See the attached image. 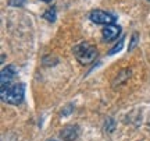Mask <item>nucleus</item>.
Instances as JSON below:
<instances>
[{"instance_id":"nucleus-9","label":"nucleus","mask_w":150,"mask_h":141,"mask_svg":"<svg viewBox=\"0 0 150 141\" xmlns=\"http://www.w3.org/2000/svg\"><path fill=\"white\" fill-rule=\"evenodd\" d=\"M27 3V0H8L7 4L10 7H24Z\"/></svg>"},{"instance_id":"nucleus-2","label":"nucleus","mask_w":150,"mask_h":141,"mask_svg":"<svg viewBox=\"0 0 150 141\" xmlns=\"http://www.w3.org/2000/svg\"><path fill=\"white\" fill-rule=\"evenodd\" d=\"M72 52H74V56L76 57V60L79 62L81 64L92 63L97 56L96 46H93L92 44L86 42V41H82V42L75 45L74 49H72Z\"/></svg>"},{"instance_id":"nucleus-12","label":"nucleus","mask_w":150,"mask_h":141,"mask_svg":"<svg viewBox=\"0 0 150 141\" xmlns=\"http://www.w3.org/2000/svg\"><path fill=\"white\" fill-rule=\"evenodd\" d=\"M47 141H57V140H47Z\"/></svg>"},{"instance_id":"nucleus-10","label":"nucleus","mask_w":150,"mask_h":141,"mask_svg":"<svg viewBox=\"0 0 150 141\" xmlns=\"http://www.w3.org/2000/svg\"><path fill=\"white\" fill-rule=\"evenodd\" d=\"M122 46H124V38L121 39L118 44H115V46H114V48L108 50V54H114V53H117V52H120V50L122 49Z\"/></svg>"},{"instance_id":"nucleus-1","label":"nucleus","mask_w":150,"mask_h":141,"mask_svg":"<svg viewBox=\"0 0 150 141\" xmlns=\"http://www.w3.org/2000/svg\"><path fill=\"white\" fill-rule=\"evenodd\" d=\"M0 97L4 102L10 105H21L25 97V85L20 84H10L7 87L0 88Z\"/></svg>"},{"instance_id":"nucleus-5","label":"nucleus","mask_w":150,"mask_h":141,"mask_svg":"<svg viewBox=\"0 0 150 141\" xmlns=\"http://www.w3.org/2000/svg\"><path fill=\"white\" fill-rule=\"evenodd\" d=\"M120 34H121V27L115 25V24L104 25V28L102 29V37L104 41H114V39L118 38Z\"/></svg>"},{"instance_id":"nucleus-8","label":"nucleus","mask_w":150,"mask_h":141,"mask_svg":"<svg viewBox=\"0 0 150 141\" xmlns=\"http://www.w3.org/2000/svg\"><path fill=\"white\" fill-rule=\"evenodd\" d=\"M138 41H139V35H138V32H134V34H132V38H131L129 48H128L129 52H132V50H134V49L138 46Z\"/></svg>"},{"instance_id":"nucleus-6","label":"nucleus","mask_w":150,"mask_h":141,"mask_svg":"<svg viewBox=\"0 0 150 141\" xmlns=\"http://www.w3.org/2000/svg\"><path fill=\"white\" fill-rule=\"evenodd\" d=\"M79 136V127L78 126H65L64 129L60 133V137L63 138V141H74Z\"/></svg>"},{"instance_id":"nucleus-4","label":"nucleus","mask_w":150,"mask_h":141,"mask_svg":"<svg viewBox=\"0 0 150 141\" xmlns=\"http://www.w3.org/2000/svg\"><path fill=\"white\" fill-rule=\"evenodd\" d=\"M17 73H18V70H17V67L14 64H10V66H7V67H4L1 70V76H0V88L7 87V85L13 84V80L16 78Z\"/></svg>"},{"instance_id":"nucleus-3","label":"nucleus","mask_w":150,"mask_h":141,"mask_svg":"<svg viewBox=\"0 0 150 141\" xmlns=\"http://www.w3.org/2000/svg\"><path fill=\"white\" fill-rule=\"evenodd\" d=\"M89 20L95 24H100V25H108V24H114L115 22V17L103 10H93L89 14Z\"/></svg>"},{"instance_id":"nucleus-11","label":"nucleus","mask_w":150,"mask_h":141,"mask_svg":"<svg viewBox=\"0 0 150 141\" xmlns=\"http://www.w3.org/2000/svg\"><path fill=\"white\" fill-rule=\"evenodd\" d=\"M42 1H45V3H52L53 0H42Z\"/></svg>"},{"instance_id":"nucleus-13","label":"nucleus","mask_w":150,"mask_h":141,"mask_svg":"<svg viewBox=\"0 0 150 141\" xmlns=\"http://www.w3.org/2000/svg\"><path fill=\"white\" fill-rule=\"evenodd\" d=\"M149 1H150V0H149Z\"/></svg>"},{"instance_id":"nucleus-7","label":"nucleus","mask_w":150,"mask_h":141,"mask_svg":"<svg viewBox=\"0 0 150 141\" xmlns=\"http://www.w3.org/2000/svg\"><path fill=\"white\" fill-rule=\"evenodd\" d=\"M43 18L47 20L49 22H54L56 18H57V11H56V9L52 7V9H49L47 11H45V13H43Z\"/></svg>"}]
</instances>
